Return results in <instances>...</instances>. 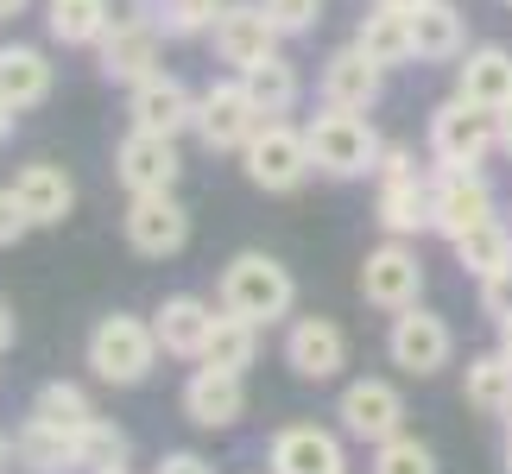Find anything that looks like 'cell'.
Here are the masks:
<instances>
[{
    "mask_svg": "<svg viewBox=\"0 0 512 474\" xmlns=\"http://www.w3.org/2000/svg\"><path fill=\"white\" fill-rule=\"evenodd\" d=\"M304 140H310L317 171H323V177H342V184H354V177H373V171H380V152H386V140L373 133L367 114L329 108V102H323V114H310V121H304Z\"/></svg>",
    "mask_w": 512,
    "mask_h": 474,
    "instance_id": "6da1fadb",
    "label": "cell"
},
{
    "mask_svg": "<svg viewBox=\"0 0 512 474\" xmlns=\"http://www.w3.org/2000/svg\"><path fill=\"white\" fill-rule=\"evenodd\" d=\"M424 146H430V171H481L487 158L500 152V121L462 95L430 108V127H424Z\"/></svg>",
    "mask_w": 512,
    "mask_h": 474,
    "instance_id": "7a4b0ae2",
    "label": "cell"
},
{
    "mask_svg": "<svg viewBox=\"0 0 512 474\" xmlns=\"http://www.w3.org/2000/svg\"><path fill=\"white\" fill-rule=\"evenodd\" d=\"M159 329L146 323V316H127L114 310L102 323L89 329V373L102 386H146L152 367H159Z\"/></svg>",
    "mask_w": 512,
    "mask_h": 474,
    "instance_id": "3957f363",
    "label": "cell"
},
{
    "mask_svg": "<svg viewBox=\"0 0 512 474\" xmlns=\"http://www.w3.org/2000/svg\"><path fill=\"white\" fill-rule=\"evenodd\" d=\"M291 304H298V279H291L272 253L247 247L222 266V310L247 316V323H285Z\"/></svg>",
    "mask_w": 512,
    "mask_h": 474,
    "instance_id": "277c9868",
    "label": "cell"
},
{
    "mask_svg": "<svg viewBox=\"0 0 512 474\" xmlns=\"http://www.w3.org/2000/svg\"><path fill=\"white\" fill-rule=\"evenodd\" d=\"M241 171H247V184H253V190H266V196H291V190H304V177L317 171V158H310L304 127H291L285 114H272V121L241 146Z\"/></svg>",
    "mask_w": 512,
    "mask_h": 474,
    "instance_id": "5b68a950",
    "label": "cell"
},
{
    "mask_svg": "<svg viewBox=\"0 0 512 474\" xmlns=\"http://www.w3.org/2000/svg\"><path fill=\"white\" fill-rule=\"evenodd\" d=\"M266 121L272 114H260V102L247 95V76H215V83L196 95V140L209 152H241Z\"/></svg>",
    "mask_w": 512,
    "mask_h": 474,
    "instance_id": "8992f818",
    "label": "cell"
},
{
    "mask_svg": "<svg viewBox=\"0 0 512 474\" xmlns=\"http://www.w3.org/2000/svg\"><path fill=\"white\" fill-rule=\"evenodd\" d=\"M121 234L140 260H177L190 247V209L177 203V190H146V196H127L121 209Z\"/></svg>",
    "mask_w": 512,
    "mask_h": 474,
    "instance_id": "52a82bcc",
    "label": "cell"
},
{
    "mask_svg": "<svg viewBox=\"0 0 512 474\" xmlns=\"http://www.w3.org/2000/svg\"><path fill=\"white\" fill-rule=\"evenodd\" d=\"M361 298L373 310H386V316L424 304V260H418V247L399 241V234H386V241L361 260Z\"/></svg>",
    "mask_w": 512,
    "mask_h": 474,
    "instance_id": "ba28073f",
    "label": "cell"
},
{
    "mask_svg": "<svg viewBox=\"0 0 512 474\" xmlns=\"http://www.w3.org/2000/svg\"><path fill=\"white\" fill-rule=\"evenodd\" d=\"M449 354H456V329H449L437 310L411 304V310L392 316V329H386V361L399 367V373H411V380H430V373L449 367Z\"/></svg>",
    "mask_w": 512,
    "mask_h": 474,
    "instance_id": "9c48e42d",
    "label": "cell"
},
{
    "mask_svg": "<svg viewBox=\"0 0 512 474\" xmlns=\"http://www.w3.org/2000/svg\"><path fill=\"white\" fill-rule=\"evenodd\" d=\"M494 184H487L481 171H437L430 177V234H443V241H462V234H475L481 222H494Z\"/></svg>",
    "mask_w": 512,
    "mask_h": 474,
    "instance_id": "30bf717a",
    "label": "cell"
},
{
    "mask_svg": "<svg viewBox=\"0 0 512 474\" xmlns=\"http://www.w3.org/2000/svg\"><path fill=\"white\" fill-rule=\"evenodd\" d=\"M336 418H342V437L354 443H386V437H399L405 430V392L380 380V373H367V380H348L342 386V399H336Z\"/></svg>",
    "mask_w": 512,
    "mask_h": 474,
    "instance_id": "8fae6325",
    "label": "cell"
},
{
    "mask_svg": "<svg viewBox=\"0 0 512 474\" xmlns=\"http://www.w3.org/2000/svg\"><path fill=\"white\" fill-rule=\"evenodd\" d=\"M215 64H228L234 76H247L253 64H266L272 51H279V26H272V13L260 7V0H228L222 19H215Z\"/></svg>",
    "mask_w": 512,
    "mask_h": 474,
    "instance_id": "7c38bea8",
    "label": "cell"
},
{
    "mask_svg": "<svg viewBox=\"0 0 512 474\" xmlns=\"http://www.w3.org/2000/svg\"><path fill=\"white\" fill-rule=\"evenodd\" d=\"M159 45H165V32L152 26L146 13H133V7H127V19H114L108 38L95 45V70H102L108 83L133 89V83H146L152 70H165V64H159Z\"/></svg>",
    "mask_w": 512,
    "mask_h": 474,
    "instance_id": "4fadbf2b",
    "label": "cell"
},
{
    "mask_svg": "<svg viewBox=\"0 0 512 474\" xmlns=\"http://www.w3.org/2000/svg\"><path fill=\"white\" fill-rule=\"evenodd\" d=\"M285 367L298 373L304 386L342 380V367H348V335H342L336 316H291V329H285Z\"/></svg>",
    "mask_w": 512,
    "mask_h": 474,
    "instance_id": "5bb4252c",
    "label": "cell"
},
{
    "mask_svg": "<svg viewBox=\"0 0 512 474\" xmlns=\"http://www.w3.org/2000/svg\"><path fill=\"white\" fill-rule=\"evenodd\" d=\"M114 177L127 184V196H146V190H177V177H184L177 140H171V133L127 127V133H121V146H114Z\"/></svg>",
    "mask_w": 512,
    "mask_h": 474,
    "instance_id": "9a60e30c",
    "label": "cell"
},
{
    "mask_svg": "<svg viewBox=\"0 0 512 474\" xmlns=\"http://www.w3.org/2000/svg\"><path fill=\"white\" fill-rule=\"evenodd\" d=\"M266 474H348V449L323 424H285L266 443Z\"/></svg>",
    "mask_w": 512,
    "mask_h": 474,
    "instance_id": "2e32d148",
    "label": "cell"
},
{
    "mask_svg": "<svg viewBox=\"0 0 512 474\" xmlns=\"http://www.w3.org/2000/svg\"><path fill=\"white\" fill-rule=\"evenodd\" d=\"M127 121L146 127V133H196V95L184 89V76L171 70H152L146 83L127 89Z\"/></svg>",
    "mask_w": 512,
    "mask_h": 474,
    "instance_id": "e0dca14e",
    "label": "cell"
},
{
    "mask_svg": "<svg viewBox=\"0 0 512 474\" xmlns=\"http://www.w3.org/2000/svg\"><path fill=\"white\" fill-rule=\"evenodd\" d=\"M247 373H222L209 361H196V373L184 380V418L196 430H234L247 418Z\"/></svg>",
    "mask_w": 512,
    "mask_h": 474,
    "instance_id": "ac0fdd59",
    "label": "cell"
},
{
    "mask_svg": "<svg viewBox=\"0 0 512 474\" xmlns=\"http://www.w3.org/2000/svg\"><path fill=\"white\" fill-rule=\"evenodd\" d=\"M317 89H323V102H329V108H354V114H367V108H380V95H386V70L373 64L361 45H342V51H329V57H323Z\"/></svg>",
    "mask_w": 512,
    "mask_h": 474,
    "instance_id": "d6986e66",
    "label": "cell"
},
{
    "mask_svg": "<svg viewBox=\"0 0 512 474\" xmlns=\"http://www.w3.org/2000/svg\"><path fill=\"white\" fill-rule=\"evenodd\" d=\"M13 462L26 468V474H83V456H76V430L38 418V411L13 430Z\"/></svg>",
    "mask_w": 512,
    "mask_h": 474,
    "instance_id": "ffe728a7",
    "label": "cell"
},
{
    "mask_svg": "<svg viewBox=\"0 0 512 474\" xmlns=\"http://www.w3.org/2000/svg\"><path fill=\"white\" fill-rule=\"evenodd\" d=\"M13 190H19V203H26L32 228H64L70 209H76L70 171L51 165V158H38V165H19V171H13Z\"/></svg>",
    "mask_w": 512,
    "mask_h": 474,
    "instance_id": "44dd1931",
    "label": "cell"
},
{
    "mask_svg": "<svg viewBox=\"0 0 512 474\" xmlns=\"http://www.w3.org/2000/svg\"><path fill=\"white\" fill-rule=\"evenodd\" d=\"M456 95L487 114H500L512 102V51L506 45H475L456 57Z\"/></svg>",
    "mask_w": 512,
    "mask_h": 474,
    "instance_id": "7402d4cb",
    "label": "cell"
},
{
    "mask_svg": "<svg viewBox=\"0 0 512 474\" xmlns=\"http://www.w3.org/2000/svg\"><path fill=\"white\" fill-rule=\"evenodd\" d=\"M152 329H159V348L171 354V361H203L215 310L203 298H190V291H177V298H165L159 310H152Z\"/></svg>",
    "mask_w": 512,
    "mask_h": 474,
    "instance_id": "603a6c76",
    "label": "cell"
},
{
    "mask_svg": "<svg viewBox=\"0 0 512 474\" xmlns=\"http://www.w3.org/2000/svg\"><path fill=\"white\" fill-rule=\"evenodd\" d=\"M51 89H57V64L45 51L38 45H0V95H7L19 114L45 108Z\"/></svg>",
    "mask_w": 512,
    "mask_h": 474,
    "instance_id": "cb8c5ba5",
    "label": "cell"
},
{
    "mask_svg": "<svg viewBox=\"0 0 512 474\" xmlns=\"http://www.w3.org/2000/svg\"><path fill=\"white\" fill-rule=\"evenodd\" d=\"M373 222L399 241H418L430 234V177H392V184L373 190Z\"/></svg>",
    "mask_w": 512,
    "mask_h": 474,
    "instance_id": "d4e9b609",
    "label": "cell"
},
{
    "mask_svg": "<svg viewBox=\"0 0 512 474\" xmlns=\"http://www.w3.org/2000/svg\"><path fill=\"white\" fill-rule=\"evenodd\" d=\"M114 26V0H45V32L64 51H95Z\"/></svg>",
    "mask_w": 512,
    "mask_h": 474,
    "instance_id": "484cf974",
    "label": "cell"
},
{
    "mask_svg": "<svg viewBox=\"0 0 512 474\" xmlns=\"http://www.w3.org/2000/svg\"><path fill=\"white\" fill-rule=\"evenodd\" d=\"M354 45H361L380 70L411 64V57H418V38H411V13H399V7H373V13H361V26H354Z\"/></svg>",
    "mask_w": 512,
    "mask_h": 474,
    "instance_id": "4316f807",
    "label": "cell"
},
{
    "mask_svg": "<svg viewBox=\"0 0 512 474\" xmlns=\"http://www.w3.org/2000/svg\"><path fill=\"white\" fill-rule=\"evenodd\" d=\"M411 38H418V64H456L468 51V26L449 0H424V7L411 13Z\"/></svg>",
    "mask_w": 512,
    "mask_h": 474,
    "instance_id": "83f0119b",
    "label": "cell"
},
{
    "mask_svg": "<svg viewBox=\"0 0 512 474\" xmlns=\"http://www.w3.org/2000/svg\"><path fill=\"white\" fill-rule=\"evenodd\" d=\"M462 399L475 418H500L506 424V411H512V361L494 348V354H475L462 373Z\"/></svg>",
    "mask_w": 512,
    "mask_h": 474,
    "instance_id": "f1b7e54d",
    "label": "cell"
},
{
    "mask_svg": "<svg viewBox=\"0 0 512 474\" xmlns=\"http://www.w3.org/2000/svg\"><path fill=\"white\" fill-rule=\"evenodd\" d=\"M253 354H260V323H247V316H234V310H215V329H209L203 361L222 367V373H247Z\"/></svg>",
    "mask_w": 512,
    "mask_h": 474,
    "instance_id": "f546056e",
    "label": "cell"
},
{
    "mask_svg": "<svg viewBox=\"0 0 512 474\" xmlns=\"http://www.w3.org/2000/svg\"><path fill=\"white\" fill-rule=\"evenodd\" d=\"M222 7H228V0H133V13H146L165 38H203V32H215Z\"/></svg>",
    "mask_w": 512,
    "mask_h": 474,
    "instance_id": "4dcf8cb0",
    "label": "cell"
},
{
    "mask_svg": "<svg viewBox=\"0 0 512 474\" xmlns=\"http://www.w3.org/2000/svg\"><path fill=\"white\" fill-rule=\"evenodd\" d=\"M247 95L260 102V114H291V108H298V95H304L298 64H291L285 51H272L266 64H253V70H247Z\"/></svg>",
    "mask_w": 512,
    "mask_h": 474,
    "instance_id": "1f68e13d",
    "label": "cell"
},
{
    "mask_svg": "<svg viewBox=\"0 0 512 474\" xmlns=\"http://www.w3.org/2000/svg\"><path fill=\"white\" fill-rule=\"evenodd\" d=\"M456 247V266L468 272V279H487V272H500V266H512V228L500 222H481L475 234H462V241H449Z\"/></svg>",
    "mask_w": 512,
    "mask_h": 474,
    "instance_id": "d6a6232c",
    "label": "cell"
},
{
    "mask_svg": "<svg viewBox=\"0 0 512 474\" xmlns=\"http://www.w3.org/2000/svg\"><path fill=\"white\" fill-rule=\"evenodd\" d=\"M32 411H38V418H51V424H64V430H83L95 418L89 392L76 386V380H45V386L32 392Z\"/></svg>",
    "mask_w": 512,
    "mask_h": 474,
    "instance_id": "836d02e7",
    "label": "cell"
},
{
    "mask_svg": "<svg viewBox=\"0 0 512 474\" xmlns=\"http://www.w3.org/2000/svg\"><path fill=\"white\" fill-rule=\"evenodd\" d=\"M127 430L108 424V418H89L83 430H76V456H83V474H102V468H121L127 462Z\"/></svg>",
    "mask_w": 512,
    "mask_h": 474,
    "instance_id": "e575fe53",
    "label": "cell"
},
{
    "mask_svg": "<svg viewBox=\"0 0 512 474\" xmlns=\"http://www.w3.org/2000/svg\"><path fill=\"white\" fill-rule=\"evenodd\" d=\"M373 474H443V468H437V449L399 430V437L373 443Z\"/></svg>",
    "mask_w": 512,
    "mask_h": 474,
    "instance_id": "d590c367",
    "label": "cell"
},
{
    "mask_svg": "<svg viewBox=\"0 0 512 474\" xmlns=\"http://www.w3.org/2000/svg\"><path fill=\"white\" fill-rule=\"evenodd\" d=\"M260 7L272 13V26H279L285 38H310L323 26V0H260Z\"/></svg>",
    "mask_w": 512,
    "mask_h": 474,
    "instance_id": "8d00e7d4",
    "label": "cell"
},
{
    "mask_svg": "<svg viewBox=\"0 0 512 474\" xmlns=\"http://www.w3.org/2000/svg\"><path fill=\"white\" fill-rule=\"evenodd\" d=\"M32 234V215H26V203H19V190L13 184H0V253L7 247H19Z\"/></svg>",
    "mask_w": 512,
    "mask_h": 474,
    "instance_id": "74e56055",
    "label": "cell"
},
{
    "mask_svg": "<svg viewBox=\"0 0 512 474\" xmlns=\"http://www.w3.org/2000/svg\"><path fill=\"white\" fill-rule=\"evenodd\" d=\"M475 285H481V316L487 323H506L512 316V266L487 272V279H475Z\"/></svg>",
    "mask_w": 512,
    "mask_h": 474,
    "instance_id": "f35d334b",
    "label": "cell"
},
{
    "mask_svg": "<svg viewBox=\"0 0 512 474\" xmlns=\"http://www.w3.org/2000/svg\"><path fill=\"white\" fill-rule=\"evenodd\" d=\"M373 177H380V184H392V177H424V171H418V158H411V146L392 140V146L380 152V171H373Z\"/></svg>",
    "mask_w": 512,
    "mask_h": 474,
    "instance_id": "ab89813d",
    "label": "cell"
},
{
    "mask_svg": "<svg viewBox=\"0 0 512 474\" xmlns=\"http://www.w3.org/2000/svg\"><path fill=\"white\" fill-rule=\"evenodd\" d=\"M159 474H215V468L196 456V449H171V456L159 462Z\"/></svg>",
    "mask_w": 512,
    "mask_h": 474,
    "instance_id": "60d3db41",
    "label": "cell"
},
{
    "mask_svg": "<svg viewBox=\"0 0 512 474\" xmlns=\"http://www.w3.org/2000/svg\"><path fill=\"white\" fill-rule=\"evenodd\" d=\"M13 127H19V108L7 102V95H0V146H7V140H13Z\"/></svg>",
    "mask_w": 512,
    "mask_h": 474,
    "instance_id": "b9f144b4",
    "label": "cell"
},
{
    "mask_svg": "<svg viewBox=\"0 0 512 474\" xmlns=\"http://www.w3.org/2000/svg\"><path fill=\"white\" fill-rule=\"evenodd\" d=\"M494 121H500V152H506V158H512V102H506V108H500V114H494Z\"/></svg>",
    "mask_w": 512,
    "mask_h": 474,
    "instance_id": "7bdbcfd3",
    "label": "cell"
},
{
    "mask_svg": "<svg viewBox=\"0 0 512 474\" xmlns=\"http://www.w3.org/2000/svg\"><path fill=\"white\" fill-rule=\"evenodd\" d=\"M13 348V310H7V298H0V354Z\"/></svg>",
    "mask_w": 512,
    "mask_h": 474,
    "instance_id": "ee69618b",
    "label": "cell"
},
{
    "mask_svg": "<svg viewBox=\"0 0 512 474\" xmlns=\"http://www.w3.org/2000/svg\"><path fill=\"white\" fill-rule=\"evenodd\" d=\"M26 7H32V0H0V19H19Z\"/></svg>",
    "mask_w": 512,
    "mask_h": 474,
    "instance_id": "f6af8a7d",
    "label": "cell"
},
{
    "mask_svg": "<svg viewBox=\"0 0 512 474\" xmlns=\"http://www.w3.org/2000/svg\"><path fill=\"white\" fill-rule=\"evenodd\" d=\"M373 7H399V13H418L424 0H373Z\"/></svg>",
    "mask_w": 512,
    "mask_h": 474,
    "instance_id": "bcb514c9",
    "label": "cell"
},
{
    "mask_svg": "<svg viewBox=\"0 0 512 474\" xmlns=\"http://www.w3.org/2000/svg\"><path fill=\"white\" fill-rule=\"evenodd\" d=\"M500 354H506V361H512V316H506V323H500Z\"/></svg>",
    "mask_w": 512,
    "mask_h": 474,
    "instance_id": "7dc6e473",
    "label": "cell"
},
{
    "mask_svg": "<svg viewBox=\"0 0 512 474\" xmlns=\"http://www.w3.org/2000/svg\"><path fill=\"white\" fill-rule=\"evenodd\" d=\"M7 456H13V443H7V437H0V462H7Z\"/></svg>",
    "mask_w": 512,
    "mask_h": 474,
    "instance_id": "c3c4849f",
    "label": "cell"
},
{
    "mask_svg": "<svg viewBox=\"0 0 512 474\" xmlns=\"http://www.w3.org/2000/svg\"><path fill=\"white\" fill-rule=\"evenodd\" d=\"M102 474H133V468H127V462H121V468H102Z\"/></svg>",
    "mask_w": 512,
    "mask_h": 474,
    "instance_id": "681fc988",
    "label": "cell"
},
{
    "mask_svg": "<svg viewBox=\"0 0 512 474\" xmlns=\"http://www.w3.org/2000/svg\"><path fill=\"white\" fill-rule=\"evenodd\" d=\"M506 474H512V437H506Z\"/></svg>",
    "mask_w": 512,
    "mask_h": 474,
    "instance_id": "f907efd6",
    "label": "cell"
},
{
    "mask_svg": "<svg viewBox=\"0 0 512 474\" xmlns=\"http://www.w3.org/2000/svg\"><path fill=\"white\" fill-rule=\"evenodd\" d=\"M506 437H512V411H506Z\"/></svg>",
    "mask_w": 512,
    "mask_h": 474,
    "instance_id": "816d5d0a",
    "label": "cell"
},
{
    "mask_svg": "<svg viewBox=\"0 0 512 474\" xmlns=\"http://www.w3.org/2000/svg\"><path fill=\"white\" fill-rule=\"evenodd\" d=\"M500 7H512V0H500Z\"/></svg>",
    "mask_w": 512,
    "mask_h": 474,
    "instance_id": "f5cc1de1",
    "label": "cell"
}]
</instances>
